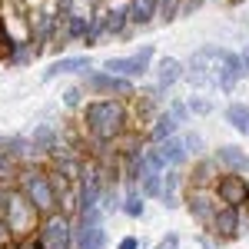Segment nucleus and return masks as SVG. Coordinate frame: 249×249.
Listing matches in <instances>:
<instances>
[{"label":"nucleus","mask_w":249,"mask_h":249,"mask_svg":"<svg viewBox=\"0 0 249 249\" xmlns=\"http://www.w3.org/2000/svg\"><path fill=\"white\" fill-rule=\"evenodd\" d=\"M83 123L96 143H113L130 130V113H126V103L120 96H103V100L87 103Z\"/></svg>","instance_id":"obj_1"},{"label":"nucleus","mask_w":249,"mask_h":249,"mask_svg":"<svg viewBox=\"0 0 249 249\" xmlns=\"http://www.w3.org/2000/svg\"><path fill=\"white\" fill-rule=\"evenodd\" d=\"M226 53H230V50H226V47H216V43L199 47L190 57V63H186L183 80H186L190 87H196V90H216V87H219V67H223Z\"/></svg>","instance_id":"obj_2"},{"label":"nucleus","mask_w":249,"mask_h":249,"mask_svg":"<svg viewBox=\"0 0 249 249\" xmlns=\"http://www.w3.org/2000/svg\"><path fill=\"white\" fill-rule=\"evenodd\" d=\"M20 196L34 206L37 213H53L57 210V190H53V179L40 170H23L17 179Z\"/></svg>","instance_id":"obj_3"},{"label":"nucleus","mask_w":249,"mask_h":249,"mask_svg":"<svg viewBox=\"0 0 249 249\" xmlns=\"http://www.w3.org/2000/svg\"><path fill=\"white\" fill-rule=\"evenodd\" d=\"M34 249H73V226L63 213H47Z\"/></svg>","instance_id":"obj_4"},{"label":"nucleus","mask_w":249,"mask_h":249,"mask_svg":"<svg viewBox=\"0 0 249 249\" xmlns=\"http://www.w3.org/2000/svg\"><path fill=\"white\" fill-rule=\"evenodd\" d=\"M73 246L77 249H103L107 246V230H103V210H83L73 226Z\"/></svg>","instance_id":"obj_5"},{"label":"nucleus","mask_w":249,"mask_h":249,"mask_svg":"<svg viewBox=\"0 0 249 249\" xmlns=\"http://www.w3.org/2000/svg\"><path fill=\"white\" fill-rule=\"evenodd\" d=\"M153 57H156L153 43H143L140 50H133V53H126V57H110L107 63H103V70H107V73H116V77L136 80V77H143V73L150 70V63H153Z\"/></svg>","instance_id":"obj_6"},{"label":"nucleus","mask_w":249,"mask_h":249,"mask_svg":"<svg viewBox=\"0 0 249 249\" xmlns=\"http://www.w3.org/2000/svg\"><path fill=\"white\" fill-rule=\"evenodd\" d=\"M83 90H90V93H100V96H120V100H126V96H133V80L126 77H116V73H107V70H93V73H87L83 77Z\"/></svg>","instance_id":"obj_7"},{"label":"nucleus","mask_w":249,"mask_h":249,"mask_svg":"<svg viewBox=\"0 0 249 249\" xmlns=\"http://www.w3.org/2000/svg\"><path fill=\"white\" fill-rule=\"evenodd\" d=\"M213 193H216V199H219L223 206H236V210H243V206L249 203V183H246V176H239V173L216 176Z\"/></svg>","instance_id":"obj_8"},{"label":"nucleus","mask_w":249,"mask_h":249,"mask_svg":"<svg viewBox=\"0 0 249 249\" xmlns=\"http://www.w3.org/2000/svg\"><path fill=\"white\" fill-rule=\"evenodd\" d=\"M3 223H7L10 232H30L34 223H37V210L20 193H10L7 196V210H3Z\"/></svg>","instance_id":"obj_9"},{"label":"nucleus","mask_w":249,"mask_h":249,"mask_svg":"<svg viewBox=\"0 0 249 249\" xmlns=\"http://www.w3.org/2000/svg\"><path fill=\"white\" fill-rule=\"evenodd\" d=\"M103 186H107V179H103V173L96 170V166L80 170V193H77L80 213H83V210H96V206H100V193H103Z\"/></svg>","instance_id":"obj_10"},{"label":"nucleus","mask_w":249,"mask_h":249,"mask_svg":"<svg viewBox=\"0 0 249 249\" xmlns=\"http://www.w3.org/2000/svg\"><path fill=\"white\" fill-rule=\"evenodd\" d=\"M210 232H216L219 239L239 236V210H236V206H219L210 219Z\"/></svg>","instance_id":"obj_11"},{"label":"nucleus","mask_w":249,"mask_h":249,"mask_svg":"<svg viewBox=\"0 0 249 249\" xmlns=\"http://www.w3.org/2000/svg\"><path fill=\"white\" fill-rule=\"evenodd\" d=\"M153 153L160 156V163H163V170H166V166H179V163H183V160H186V146H183V136H166V140H160V143H153Z\"/></svg>","instance_id":"obj_12"},{"label":"nucleus","mask_w":249,"mask_h":249,"mask_svg":"<svg viewBox=\"0 0 249 249\" xmlns=\"http://www.w3.org/2000/svg\"><path fill=\"white\" fill-rule=\"evenodd\" d=\"M190 213L199 219V223H206L210 226V219H213V213L219 210V199H216V193H210L206 186H199V190H193L190 193Z\"/></svg>","instance_id":"obj_13"},{"label":"nucleus","mask_w":249,"mask_h":249,"mask_svg":"<svg viewBox=\"0 0 249 249\" xmlns=\"http://www.w3.org/2000/svg\"><path fill=\"white\" fill-rule=\"evenodd\" d=\"M213 160H216V166H223L226 173H239V176H246V173H249V156H246V150H239V146H232V143L219 146Z\"/></svg>","instance_id":"obj_14"},{"label":"nucleus","mask_w":249,"mask_h":249,"mask_svg":"<svg viewBox=\"0 0 249 249\" xmlns=\"http://www.w3.org/2000/svg\"><path fill=\"white\" fill-rule=\"evenodd\" d=\"M249 70L243 67V60H239V53H226V60H223V67H219V87L216 90H223V93H232L236 90V83L246 77Z\"/></svg>","instance_id":"obj_15"},{"label":"nucleus","mask_w":249,"mask_h":249,"mask_svg":"<svg viewBox=\"0 0 249 249\" xmlns=\"http://www.w3.org/2000/svg\"><path fill=\"white\" fill-rule=\"evenodd\" d=\"M87 70H93V63L90 57L83 53V57H60L50 63V70L43 73V80H53V77H63V73H87Z\"/></svg>","instance_id":"obj_16"},{"label":"nucleus","mask_w":249,"mask_h":249,"mask_svg":"<svg viewBox=\"0 0 249 249\" xmlns=\"http://www.w3.org/2000/svg\"><path fill=\"white\" fill-rule=\"evenodd\" d=\"M100 23H103V34L107 37H123L130 20H126V7H107L100 10Z\"/></svg>","instance_id":"obj_17"},{"label":"nucleus","mask_w":249,"mask_h":249,"mask_svg":"<svg viewBox=\"0 0 249 249\" xmlns=\"http://www.w3.org/2000/svg\"><path fill=\"white\" fill-rule=\"evenodd\" d=\"M183 63L176 57H163L160 63H156V87H163V90H170V87H176L179 80H183Z\"/></svg>","instance_id":"obj_18"},{"label":"nucleus","mask_w":249,"mask_h":249,"mask_svg":"<svg viewBox=\"0 0 249 249\" xmlns=\"http://www.w3.org/2000/svg\"><path fill=\"white\" fill-rule=\"evenodd\" d=\"M179 183H183V176L176 173V166H173L170 173H160V199H163V206L166 210H173V206H179L176 203V193H179Z\"/></svg>","instance_id":"obj_19"},{"label":"nucleus","mask_w":249,"mask_h":249,"mask_svg":"<svg viewBox=\"0 0 249 249\" xmlns=\"http://www.w3.org/2000/svg\"><path fill=\"white\" fill-rule=\"evenodd\" d=\"M156 17V0H130L126 3V20L133 27H146Z\"/></svg>","instance_id":"obj_20"},{"label":"nucleus","mask_w":249,"mask_h":249,"mask_svg":"<svg viewBox=\"0 0 249 249\" xmlns=\"http://www.w3.org/2000/svg\"><path fill=\"white\" fill-rule=\"evenodd\" d=\"M223 116H226V123H230L236 133L249 136V107H246V103H230Z\"/></svg>","instance_id":"obj_21"},{"label":"nucleus","mask_w":249,"mask_h":249,"mask_svg":"<svg viewBox=\"0 0 249 249\" xmlns=\"http://www.w3.org/2000/svg\"><path fill=\"white\" fill-rule=\"evenodd\" d=\"M176 130H179V123H176L170 113H160V116L153 120V130H150V143H160V140L173 136Z\"/></svg>","instance_id":"obj_22"},{"label":"nucleus","mask_w":249,"mask_h":249,"mask_svg":"<svg viewBox=\"0 0 249 249\" xmlns=\"http://www.w3.org/2000/svg\"><path fill=\"white\" fill-rule=\"evenodd\" d=\"M186 110H190V113H196V116H206V113H213V103H210V100H203V96H190Z\"/></svg>","instance_id":"obj_23"},{"label":"nucleus","mask_w":249,"mask_h":249,"mask_svg":"<svg viewBox=\"0 0 249 249\" xmlns=\"http://www.w3.org/2000/svg\"><path fill=\"white\" fill-rule=\"evenodd\" d=\"M166 113H170L173 120H176V123H186L190 110H186V103H179V100H176V103H170V110H166Z\"/></svg>","instance_id":"obj_24"},{"label":"nucleus","mask_w":249,"mask_h":249,"mask_svg":"<svg viewBox=\"0 0 249 249\" xmlns=\"http://www.w3.org/2000/svg\"><path fill=\"white\" fill-rule=\"evenodd\" d=\"M183 146H186V153H203V150H199V146H203V136L199 133L183 136Z\"/></svg>","instance_id":"obj_25"},{"label":"nucleus","mask_w":249,"mask_h":249,"mask_svg":"<svg viewBox=\"0 0 249 249\" xmlns=\"http://www.w3.org/2000/svg\"><path fill=\"white\" fill-rule=\"evenodd\" d=\"M80 100H83V87H70V90L63 93V103H67V107H80Z\"/></svg>","instance_id":"obj_26"},{"label":"nucleus","mask_w":249,"mask_h":249,"mask_svg":"<svg viewBox=\"0 0 249 249\" xmlns=\"http://www.w3.org/2000/svg\"><path fill=\"white\" fill-rule=\"evenodd\" d=\"M153 249H179V236H176V232H170V236H163Z\"/></svg>","instance_id":"obj_27"},{"label":"nucleus","mask_w":249,"mask_h":249,"mask_svg":"<svg viewBox=\"0 0 249 249\" xmlns=\"http://www.w3.org/2000/svg\"><path fill=\"white\" fill-rule=\"evenodd\" d=\"M116 249H143V243H140L136 236H123V239H120V246H116Z\"/></svg>","instance_id":"obj_28"},{"label":"nucleus","mask_w":249,"mask_h":249,"mask_svg":"<svg viewBox=\"0 0 249 249\" xmlns=\"http://www.w3.org/2000/svg\"><path fill=\"white\" fill-rule=\"evenodd\" d=\"M10 236H14V232L7 230V223H3V216H0V246H3V243H10Z\"/></svg>","instance_id":"obj_29"},{"label":"nucleus","mask_w":249,"mask_h":249,"mask_svg":"<svg viewBox=\"0 0 249 249\" xmlns=\"http://www.w3.org/2000/svg\"><path fill=\"white\" fill-rule=\"evenodd\" d=\"M7 196H10V193L0 186V216H3V210H7Z\"/></svg>","instance_id":"obj_30"},{"label":"nucleus","mask_w":249,"mask_h":249,"mask_svg":"<svg viewBox=\"0 0 249 249\" xmlns=\"http://www.w3.org/2000/svg\"><path fill=\"white\" fill-rule=\"evenodd\" d=\"M7 170H10V156L0 153V173H7Z\"/></svg>","instance_id":"obj_31"},{"label":"nucleus","mask_w":249,"mask_h":249,"mask_svg":"<svg viewBox=\"0 0 249 249\" xmlns=\"http://www.w3.org/2000/svg\"><path fill=\"white\" fill-rule=\"evenodd\" d=\"M239 60H243V67H246V70H249V43H246V47H243V53H239Z\"/></svg>","instance_id":"obj_32"},{"label":"nucleus","mask_w":249,"mask_h":249,"mask_svg":"<svg viewBox=\"0 0 249 249\" xmlns=\"http://www.w3.org/2000/svg\"><path fill=\"white\" fill-rule=\"evenodd\" d=\"M232 3H243V0H232Z\"/></svg>","instance_id":"obj_33"}]
</instances>
